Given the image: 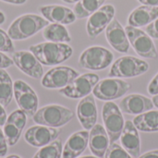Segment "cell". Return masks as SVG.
Returning <instances> with one entry per match:
<instances>
[{
    "mask_svg": "<svg viewBox=\"0 0 158 158\" xmlns=\"http://www.w3.org/2000/svg\"><path fill=\"white\" fill-rule=\"evenodd\" d=\"M30 51L44 66H56L68 60L73 54L71 46L65 43L45 42L30 46Z\"/></svg>",
    "mask_w": 158,
    "mask_h": 158,
    "instance_id": "cell-1",
    "label": "cell"
},
{
    "mask_svg": "<svg viewBox=\"0 0 158 158\" xmlns=\"http://www.w3.org/2000/svg\"><path fill=\"white\" fill-rule=\"evenodd\" d=\"M49 24V21L35 14H24L17 18L9 26L7 34L12 40H25L36 34Z\"/></svg>",
    "mask_w": 158,
    "mask_h": 158,
    "instance_id": "cell-2",
    "label": "cell"
},
{
    "mask_svg": "<svg viewBox=\"0 0 158 158\" xmlns=\"http://www.w3.org/2000/svg\"><path fill=\"white\" fill-rule=\"evenodd\" d=\"M74 118V113L59 105L45 106L32 116L33 121L38 125L50 128H59L68 124Z\"/></svg>",
    "mask_w": 158,
    "mask_h": 158,
    "instance_id": "cell-3",
    "label": "cell"
},
{
    "mask_svg": "<svg viewBox=\"0 0 158 158\" xmlns=\"http://www.w3.org/2000/svg\"><path fill=\"white\" fill-rule=\"evenodd\" d=\"M149 69L146 61L135 56H126L118 58L112 65L109 78H133L144 74Z\"/></svg>",
    "mask_w": 158,
    "mask_h": 158,
    "instance_id": "cell-4",
    "label": "cell"
},
{
    "mask_svg": "<svg viewBox=\"0 0 158 158\" xmlns=\"http://www.w3.org/2000/svg\"><path fill=\"white\" fill-rule=\"evenodd\" d=\"M114 60L113 53L102 46H91L80 56L79 65L85 69L102 70L111 65Z\"/></svg>",
    "mask_w": 158,
    "mask_h": 158,
    "instance_id": "cell-5",
    "label": "cell"
},
{
    "mask_svg": "<svg viewBox=\"0 0 158 158\" xmlns=\"http://www.w3.org/2000/svg\"><path fill=\"white\" fill-rule=\"evenodd\" d=\"M125 31L127 32L131 46L140 56L149 59L157 58L156 47L147 32L139 28H135L130 25H127L125 27Z\"/></svg>",
    "mask_w": 158,
    "mask_h": 158,
    "instance_id": "cell-6",
    "label": "cell"
},
{
    "mask_svg": "<svg viewBox=\"0 0 158 158\" xmlns=\"http://www.w3.org/2000/svg\"><path fill=\"white\" fill-rule=\"evenodd\" d=\"M102 116L105 129L109 137L110 144L114 143L120 138L125 125L120 108L117 104L108 101L103 106Z\"/></svg>",
    "mask_w": 158,
    "mask_h": 158,
    "instance_id": "cell-7",
    "label": "cell"
},
{
    "mask_svg": "<svg viewBox=\"0 0 158 158\" xmlns=\"http://www.w3.org/2000/svg\"><path fill=\"white\" fill-rule=\"evenodd\" d=\"M131 89V84L121 79H104L99 81L93 90L94 95L102 101H111L125 95Z\"/></svg>",
    "mask_w": 158,
    "mask_h": 158,
    "instance_id": "cell-8",
    "label": "cell"
},
{
    "mask_svg": "<svg viewBox=\"0 0 158 158\" xmlns=\"http://www.w3.org/2000/svg\"><path fill=\"white\" fill-rule=\"evenodd\" d=\"M98 81V75L94 73H84L79 75L68 86L60 89L59 94L71 99L83 98L91 94Z\"/></svg>",
    "mask_w": 158,
    "mask_h": 158,
    "instance_id": "cell-9",
    "label": "cell"
},
{
    "mask_svg": "<svg viewBox=\"0 0 158 158\" xmlns=\"http://www.w3.org/2000/svg\"><path fill=\"white\" fill-rule=\"evenodd\" d=\"M14 96L19 107L27 116L32 117L38 108V96L33 89L21 80L14 82Z\"/></svg>",
    "mask_w": 158,
    "mask_h": 158,
    "instance_id": "cell-10",
    "label": "cell"
},
{
    "mask_svg": "<svg viewBox=\"0 0 158 158\" xmlns=\"http://www.w3.org/2000/svg\"><path fill=\"white\" fill-rule=\"evenodd\" d=\"M115 14L116 8L110 4L103 5L98 10L92 14L89 17L86 24V31L89 37L94 39L102 31H104L113 20Z\"/></svg>",
    "mask_w": 158,
    "mask_h": 158,
    "instance_id": "cell-11",
    "label": "cell"
},
{
    "mask_svg": "<svg viewBox=\"0 0 158 158\" xmlns=\"http://www.w3.org/2000/svg\"><path fill=\"white\" fill-rule=\"evenodd\" d=\"M79 73L67 66H58L51 69L42 79V85L47 89H62L70 84Z\"/></svg>",
    "mask_w": 158,
    "mask_h": 158,
    "instance_id": "cell-12",
    "label": "cell"
},
{
    "mask_svg": "<svg viewBox=\"0 0 158 158\" xmlns=\"http://www.w3.org/2000/svg\"><path fill=\"white\" fill-rule=\"evenodd\" d=\"M14 64L26 75L33 79H41L44 69L41 62L30 51H18L12 54Z\"/></svg>",
    "mask_w": 158,
    "mask_h": 158,
    "instance_id": "cell-13",
    "label": "cell"
},
{
    "mask_svg": "<svg viewBox=\"0 0 158 158\" xmlns=\"http://www.w3.org/2000/svg\"><path fill=\"white\" fill-rule=\"evenodd\" d=\"M60 131L43 125L32 126L24 134L25 141L33 147H44L54 142L59 135Z\"/></svg>",
    "mask_w": 158,
    "mask_h": 158,
    "instance_id": "cell-14",
    "label": "cell"
},
{
    "mask_svg": "<svg viewBox=\"0 0 158 158\" xmlns=\"http://www.w3.org/2000/svg\"><path fill=\"white\" fill-rule=\"evenodd\" d=\"M26 121L27 115L21 109L13 111L6 118L4 125V134L9 146H13L18 143L26 125Z\"/></svg>",
    "mask_w": 158,
    "mask_h": 158,
    "instance_id": "cell-15",
    "label": "cell"
},
{
    "mask_svg": "<svg viewBox=\"0 0 158 158\" xmlns=\"http://www.w3.org/2000/svg\"><path fill=\"white\" fill-rule=\"evenodd\" d=\"M106 37L109 44L119 53H127L130 49V41L123 26L117 19L106 27Z\"/></svg>",
    "mask_w": 158,
    "mask_h": 158,
    "instance_id": "cell-16",
    "label": "cell"
},
{
    "mask_svg": "<svg viewBox=\"0 0 158 158\" xmlns=\"http://www.w3.org/2000/svg\"><path fill=\"white\" fill-rule=\"evenodd\" d=\"M153 101L139 94H132L124 97L119 103V108L123 113L130 115H140L154 108Z\"/></svg>",
    "mask_w": 158,
    "mask_h": 158,
    "instance_id": "cell-17",
    "label": "cell"
},
{
    "mask_svg": "<svg viewBox=\"0 0 158 158\" xmlns=\"http://www.w3.org/2000/svg\"><path fill=\"white\" fill-rule=\"evenodd\" d=\"M39 11L44 19L52 23L68 25L73 23L77 19L73 10L59 5L43 6L39 7Z\"/></svg>",
    "mask_w": 158,
    "mask_h": 158,
    "instance_id": "cell-18",
    "label": "cell"
},
{
    "mask_svg": "<svg viewBox=\"0 0 158 158\" xmlns=\"http://www.w3.org/2000/svg\"><path fill=\"white\" fill-rule=\"evenodd\" d=\"M77 116L86 131L92 130L97 120V108L94 96L89 94L80 101L77 106Z\"/></svg>",
    "mask_w": 158,
    "mask_h": 158,
    "instance_id": "cell-19",
    "label": "cell"
},
{
    "mask_svg": "<svg viewBox=\"0 0 158 158\" xmlns=\"http://www.w3.org/2000/svg\"><path fill=\"white\" fill-rule=\"evenodd\" d=\"M120 142L122 147L132 156L139 157L141 153V140L137 128L132 121L127 120L125 122L122 133L120 135Z\"/></svg>",
    "mask_w": 158,
    "mask_h": 158,
    "instance_id": "cell-20",
    "label": "cell"
},
{
    "mask_svg": "<svg viewBox=\"0 0 158 158\" xmlns=\"http://www.w3.org/2000/svg\"><path fill=\"white\" fill-rule=\"evenodd\" d=\"M109 137L101 124H95L89 132V147L94 156L99 158L105 156L109 147Z\"/></svg>",
    "mask_w": 158,
    "mask_h": 158,
    "instance_id": "cell-21",
    "label": "cell"
},
{
    "mask_svg": "<svg viewBox=\"0 0 158 158\" xmlns=\"http://www.w3.org/2000/svg\"><path fill=\"white\" fill-rule=\"evenodd\" d=\"M89 144V132L81 131L73 133L67 140L62 152V158H77L87 148Z\"/></svg>",
    "mask_w": 158,
    "mask_h": 158,
    "instance_id": "cell-22",
    "label": "cell"
},
{
    "mask_svg": "<svg viewBox=\"0 0 158 158\" xmlns=\"http://www.w3.org/2000/svg\"><path fill=\"white\" fill-rule=\"evenodd\" d=\"M158 18V6L142 5L131 11L128 18V25L140 28L149 25Z\"/></svg>",
    "mask_w": 158,
    "mask_h": 158,
    "instance_id": "cell-23",
    "label": "cell"
},
{
    "mask_svg": "<svg viewBox=\"0 0 158 158\" xmlns=\"http://www.w3.org/2000/svg\"><path fill=\"white\" fill-rule=\"evenodd\" d=\"M133 124L138 131L156 132L158 131V111L150 110L136 116L133 119Z\"/></svg>",
    "mask_w": 158,
    "mask_h": 158,
    "instance_id": "cell-24",
    "label": "cell"
},
{
    "mask_svg": "<svg viewBox=\"0 0 158 158\" xmlns=\"http://www.w3.org/2000/svg\"><path fill=\"white\" fill-rule=\"evenodd\" d=\"M43 37L48 42L53 43H69L71 37L67 28L58 23H51L44 28Z\"/></svg>",
    "mask_w": 158,
    "mask_h": 158,
    "instance_id": "cell-25",
    "label": "cell"
},
{
    "mask_svg": "<svg viewBox=\"0 0 158 158\" xmlns=\"http://www.w3.org/2000/svg\"><path fill=\"white\" fill-rule=\"evenodd\" d=\"M14 84L9 74L5 69H0V104L7 106L13 98Z\"/></svg>",
    "mask_w": 158,
    "mask_h": 158,
    "instance_id": "cell-26",
    "label": "cell"
},
{
    "mask_svg": "<svg viewBox=\"0 0 158 158\" xmlns=\"http://www.w3.org/2000/svg\"><path fill=\"white\" fill-rule=\"evenodd\" d=\"M106 0H80L76 3L73 12L77 19H84L90 17L98 10Z\"/></svg>",
    "mask_w": 158,
    "mask_h": 158,
    "instance_id": "cell-27",
    "label": "cell"
},
{
    "mask_svg": "<svg viewBox=\"0 0 158 158\" xmlns=\"http://www.w3.org/2000/svg\"><path fill=\"white\" fill-rule=\"evenodd\" d=\"M62 143L60 140H55L51 143L42 147L33 158H61L62 156Z\"/></svg>",
    "mask_w": 158,
    "mask_h": 158,
    "instance_id": "cell-28",
    "label": "cell"
},
{
    "mask_svg": "<svg viewBox=\"0 0 158 158\" xmlns=\"http://www.w3.org/2000/svg\"><path fill=\"white\" fill-rule=\"evenodd\" d=\"M105 158H131V156L123 147L114 143L109 145Z\"/></svg>",
    "mask_w": 158,
    "mask_h": 158,
    "instance_id": "cell-29",
    "label": "cell"
},
{
    "mask_svg": "<svg viewBox=\"0 0 158 158\" xmlns=\"http://www.w3.org/2000/svg\"><path fill=\"white\" fill-rule=\"evenodd\" d=\"M0 51L5 53H14L15 46L12 39L9 37L7 32L0 29Z\"/></svg>",
    "mask_w": 158,
    "mask_h": 158,
    "instance_id": "cell-30",
    "label": "cell"
},
{
    "mask_svg": "<svg viewBox=\"0 0 158 158\" xmlns=\"http://www.w3.org/2000/svg\"><path fill=\"white\" fill-rule=\"evenodd\" d=\"M145 31L151 38L158 39V18L149 25H147Z\"/></svg>",
    "mask_w": 158,
    "mask_h": 158,
    "instance_id": "cell-31",
    "label": "cell"
},
{
    "mask_svg": "<svg viewBox=\"0 0 158 158\" xmlns=\"http://www.w3.org/2000/svg\"><path fill=\"white\" fill-rule=\"evenodd\" d=\"M13 64H14L13 60L10 57H8L6 55H5L3 52L0 51V69L9 68Z\"/></svg>",
    "mask_w": 158,
    "mask_h": 158,
    "instance_id": "cell-32",
    "label": "cell"
},
{
    "mask_svg": "<svg viewBox=\"0 0 158 158\" xmlns=\"http://www.w3.org/2000/svg\"><path fill=\"white\" fill-rule=\"evenodd\" d=\"M7 143L4 131L0 129V157H3L7 153Z\"/></svg>",
    "mask_w": 158,
    "mask_h": 158,
    "instance_id": "cell-33",
    "label": "cell"
},
{
    "mask_svg": "<svg viewBox=\"0 0 158 158\" xmlns=\"http://www.w3.org/2000/svg\"><path fill=\"white\" fill-rule=\"evenodd\" d=\"M148 93L151 95L158 94V73L152 79L148 85Z\"/></svg>",
    "mask_w": 158,
    "mask_h": 158,
    "instance_id": "cell-34",
    "label": "cell"
},
{
    "mask_svg": "<svg viewBox=\"0 0 158 158\" xmlns=\"http://www.w3.org/2000/svg\"><path fill=\"white\" fill-rule=\"evenodd\" d=\"M6 121V113L4 109V106L0 104V127L4 126Z\"/></svg>",
    "mask_w": 158,
    "mask_h": 158,
    "instance_id": "cell-35",
    "label": "cell"
},
{
    "mask_svg": "<svg viewBox=\"0 0 158 158\" xmlns=\"http://www.w3.org/2000/svg\"><path fill=\"white\" fill-rule=\"evenodd\" d=\"M138 158H158V150H154L143 154Z\"/></svg>",
    "mask_w": 158,
    "mask_h": 158,
    "instance_id": "cell-36",
    "label": "cell"
},
{
    "mask_svg": "<svg viewBox=\"0 0 158 158\" xmlns=\"http://www.w3.org/2000/svg\"><path fill=\"white\" fill-rule=\"evenodd\" d=\"M141 4L152 6H158V0H138Z\"/></svg>",
    "mask_w": 158,
    "mask_h": 158,
    "instance_id": "cell-37",
    "label": "cell"
},
{
    "mask_svg": "<svg viewBox=\"0 0 158 158\" xmlns=\"http://www.w3.org/2000/svg\"><path fill=\"white\" fill-rule=\"evenodd\" d=\"M1 1L6 2V3H9V4H14V5H22L27 0H1Z\"/></svg>",
    "mask_w": 158,
    "mask_h": 158,
    "instance_id": "cell-38",
    "label": "cell"
},
{
    "mask_svg": "<svg viewBox=\"0 0 158 158\" xmlns=\"http://www.w3.org/2000/svg\"><path fill=\"white\" fill-rule=\"evenodd\" d=\"M152 101H153V103H154V106L158 108V94H156V95H154V97H153Z\"/></svg>",
    "mask_w": 158,
    "mask_h": 158,
    "instance_id": "cell-39",
    "label": "cell"
},
{
    "mask_svg": "<svg viewBox=\"0 0 158 158\" xmlns=\"http://www.w3.org/2000/svg\"><path fill=\"white\" fill-rule=\"evenodd\" d=\"M6 20V18H5V15L2 11H0V24H3Z\"/></svg>",
    "mask_w": 158,
    "mask_h": 158,
    "instance_id": "cell-40",
    "label": "cell"
},
{
    "mask_svg": "<svg viewBox=\"0 0 158 158\" xmlns=\"http://www.w3.org/2000/svg\"><path fill=\"white\" fill-rule=\"evenodd\" d=\"M63 2H66V3H69V4H73V3H77L79 2L80 0H61Z\"/></svg>",
    "mask_w": 158,
    "mask_h": 158,
    "instance_id": "cell-41",
    "label": "cell"
},
{
    "mask_svg": "<svg viewBox=\"0 0 158 158\" xmlns=\"http://www.w3.org/2000/svg\"><path fill=\"white\" fill-rule=\"evenodd\" d=\"M6 158H20L19 156H16V155H11V156H8Z\"/></svg>",
    "mask_w": 158,
    "mask_h": 158,
    "instance_id": "cell-42",
    "label": "cell"
},
{
    "mask_svg": "<svg viewBox=\"0 0 158 158\" xmlns=\"http://www.w3.org/2000/svg\"><path fill=\"white\" fill-rule=\"evenodd\" d=\"M80 158H99V157H97V156H83V157H80Z\"/></svg>",
    "mask_w": 158,
    "mask_h": 158,
    "instance_id": "cell-43",
    "label": "cell"
}]
</instances>
